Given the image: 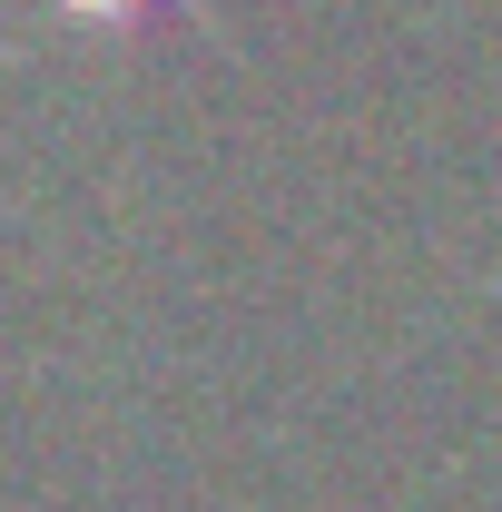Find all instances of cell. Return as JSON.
<instances>
[{"instance_id":"obj_1","label":"cell","mask_w":502,"mask_h":512,"mask_svg":"<svg viewBox=\"0 0 502 512\" xmlns=\"http://www.w3.org/2000/svg\"><path fill=\"white\" fill-rule=\"evenodd\" d=\"M69 20H109V30H138V20H158V10H178V0H60Z\"/></svg>"}]
</instances>
